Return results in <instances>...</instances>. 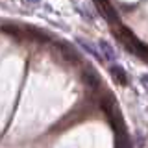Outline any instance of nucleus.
I'll use <instances>...</instances> for the list:
<instances>
[{"label": "nucleus", "mask_w": 148, "mask_h": 148, "mask_svg": "<svg viewBox=\"0 0 148 148\" xmlns=\"http://www.w3.org/2000/svg\"><path fill=\"white\" fill-rule=\"evenodd\" d=\"M115 35H117V39L120 41V43L126 46L128 52L135 54L137 58L145 59V61L148 63V46H146L145 43H141V41H139L126 26H120V24H119L117 28H115Z\"/></svg>", "instance_id": "nucleus-1"}, {"label": "nucleus", "mask_w": 148, "mask_h": 148, "mask_svg": "<svg viewBox=\"0 0 148 148\" xmlns=\"http://www.w3.org/2000/svg\"><path fill=\"white\" fill-rule=\"evenodd\" d=\"M109 72H111V76H113V80L117 83H120V85H128V74H126V71H124L122 67L115 65V67L109 69Z\"/></svg>", "instance_id": "nucleus-2"}, {"label": "nucleus", "mask_w": 148, "mask_h": 148, "mask_svg": "<svg viewBox=\"0 0 148 148\" xmlns=\"http://www.w3.org/2000/svg\"><path fill=\"white\" fill-rule=\"evenodd\" d=\"M83 80H85V83L91 85V87H98V83H100L98 74H96L95 69H91V67H85V71H83Z\"/></svg>", "instance_id": "nucleus-3"}, {"label": "nucleus", "mask_w": 148, "mask_h": 148, "mask_svg": "<svg viewBox=\"0 0 148 148\" xmlns=\"http://www.w3.org/2000/svg\"><path fill=\"white\" fill-rule=\"evenodd\" d=\"M115 148H132L130 137L126 135V132H124V130H119L117 135H115Z\"/></svg>", "instance_id": "nucleus-4"}, {"label": "nucleus", "mask_w": 148, "mask_h": 148, "mask_svg": "<svg viewBox=\"0 0 148 148\" xmlns=\"http://www.w3.org/2000/svg\"><path fill=\"white\" fill-rule=\"evenodd\" d=\"M61 46H63L61 50H63V54H65V58H67V59H71V61H74V63L80 61V54L76 52V48H74V46L67 45V43H63Z\"/></svg>", "instance_id": "nucleus-5"}, {"label": "nucleus", "mask_w": 148, "mask_h": 148, "mask_svg": "<svg viewBox=\"0 0 148 148\" xmlns=\"http://www.w3.org/2000/svg\"><path fill=\"white\" fill-rule=\"evenodd\" d=\"M78 43H80V45H82V46H83V48H85V50H87V52H89L91 56H95L96 59H100V61H104V56H102V54L98 52V50H96L95 46H92V45L89 43V41H85V39H78Z\"/></svg>", "instance_id": "nucleus-6"}, {"label": "nucleus", "mask_w": 148, "mask_h": 148, "mask_svg": "<svg viewBox=\"0 0 148 148\" xmlns=\"http://www.w3.org/2000/svg\"><path fill=\"white\" fill-rule=\"evenodd\" d=\"M100 48H102V52H104V59H109V61L117 59V56H115L113 48H111V45L108 41H100Z\"/></svg>", "instance_id": "nucleus-7"}, {"label": "nucleus", "mask_w": 148, "mask_h": 148, "mask_svg": "<svg viewBox=\"0 0 148 148\" xmlns=\"http://www.w3.org/2000/svg\"><path fill=\"white\" fill-rule=\"evenodd\" d=\"M24 4H37V2H41V0H22Z\"/></svg>", "instance_id": "nucleus-8"}]
</instances>
